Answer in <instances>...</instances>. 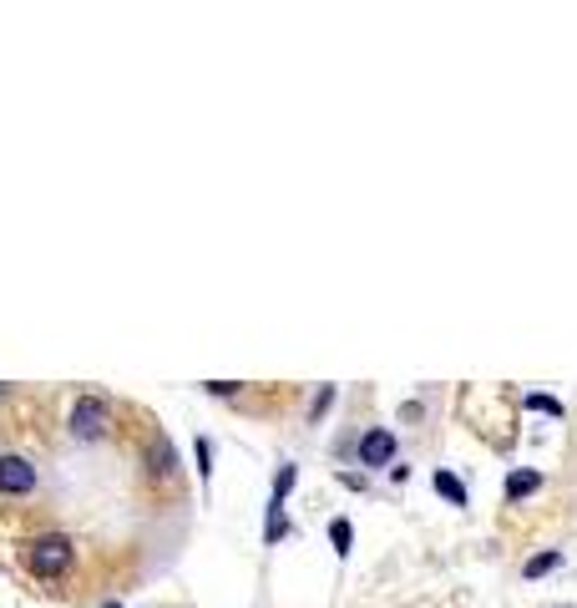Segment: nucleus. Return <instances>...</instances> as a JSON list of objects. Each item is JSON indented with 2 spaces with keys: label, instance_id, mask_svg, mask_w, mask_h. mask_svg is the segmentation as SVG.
<instances>
[{
  "label": "nucleus",
  "instance_id": "1a4fd4ad",
  "mask_svg": "<svg viewBox=\"0 0 577 608\" xmlns=\"http://www.w3.org/2000/svg\"><path fill=\"white\" fill-rule=\"evenodd\" d=\"M289 532H294V527H289L284 507H264V543L274 548V543H284V538H289Z\"/></svg>",
  "mask_w": 577,
  "mask_h": 608
},
{
  "label": "nucleus",
  "instance_id": "dca6fc26",
  "mask_svg": "<svg viewBox=\"0 0 577 608\" xmlns=\"http://www.w3.org/2000/svg\"><path fill=\"white\" fill-rule=\"evenodd\" d=\"M0 401H6V386H0Z\"/></svg>",
  "mask_w": 577,
  "mask_h": 608
},
{
  "label": "nucleus",
  "instance_id": "7ed1b4c3",
  "mask_svg": "<svg viewBox=\"0 0 577 608\" xmlns=\"http://www.w3.org/2000/svg\"><path fill=\"white\" fill-rule=\"evenodd\" d=\"M142 467H147V477H152L157 487L178 477V467H183V462H178V446L168 441V431H152V436H147V456H142Z\"/></svg>",
  "mask_w": 577,
  "mask_h": 608
},
{
  "label": "nucleus",
  "instance_id": "4468645a",
  "mask_svg": "<svg viewBox=\"0 0 577 608\" xmlns=\"http://www.w3.org/2000/svg\"><path fill=\"white\" fill-rule=\"evenodd\" d=\"M527 411H547V416H562V401H552V396L532 391V396H527Z\"/></svg>",
  "mask_w": 577,
  "mask_h": 608
},
{
  "label": "nucleus",
  "instance_id": "0eeeda50",
  "mask_svg": "<svg viewBox=\"0 0 577 608\" xmlns=\"http://www.w3.org/2000/svg\"><path fill=\"white\" fill-rule=\"evenodd\" d=\"M431 487H436V492H441V497H446L451 507H466V502H471V497H466V482H461L456 472H446V467H441V472L431 477Z\"/></svg>",
  "mask_w": 577,
  "mask_h": 608
},
{
  "label": "nucleus",
  "instance_id": "2eb2a0df",
  "mask_svg": "<svg viewBox=\"0 0 577 608\" xmlns=\"http://www.w3.org/2000/svg\"><path fill=\"white\" fill-rule=\"evenodd\" d=\"M203 391H208V396H238L243 380H203Z\"/></svg>",
  "mask_w": 577,
  "mask_h": 608
},
{
  "label": "nucleus",
  "instance_id": "9b49d317",
  "mask_svg": "<svg viewBox=\"0 0 577 608\" xmlns=\"http://www.w3.org/2000/svg\"><path fill=\"white\" fill-rule=\"evenodd\" d=\"M552 568H562V553H557V548H542V553H532V558L522 563V578H542V573H552Z\"/></svg>",
  "mask_w": 577,
  "mask_h": 608
},
{
  "label": "nucleus",
  "instance_id": "423d86ee",
  "mask_svg": "<svg viewBox=\"0 0 577 608\" xmlns=\"http://www.w3.org/2000/svg\"><path fill=\"white\" fill-rule=\"evenodd\" d=\"M542 482H547V477H542L537 467H517V472H507L502 497H507V502H527L532 492H542Z\"/></svg>",
  "mask_w": 577,
  "mask_h": 608
},
{
  "label": "nucleus",
  "instance_id": "f8f14e48",
  "mask_svg": "<svg viewBox=\"0 0 577 608\" xmlns=\"http://www.w3.org/2000/svg\"><path fill=\"white\" fill-rule=\"evenodd\" d=\"M193 456H198V477L208 482V477H213V441L198 436V441H193Z\"/></svg>",
  "mask_w": 577,
  "mask_h": 608
},
{
  "label": "nucleus",
  "instance_id": "ddd939ff",
  "mask_svg": "<svg viewBox=\"0 0 577 608\" xmlns=\"http://www.w3.org/2000/svg\"><path fill=\"white\" fill-rule=\"evenodd\" d=\"M329 401H335V386H319V396H314V406H309V426H319V421H324Z\"/></svg>",
  "mask_w": 577,
  "mask_h": 608
},
{
  "label": "nucleus",
  "instance_id": "20e7f679",
  "mask_svg": "<svg viewBox=\"0 0 577 608\" xmlns=\"http://www.w3.org/2000/svg\"><path fill=\"white\" fill-rule=\"evenodd\" d=\"M355 456H360V467L385 472V467L395 462V431H390V426H365V436H360Z\"/></svg>",
  "mask_w": 577,
  "mask_h": 608
},
{
  "label": "nucleus",
  "instance_id": "f257e3e1",
  "mask_svg": "<svg viewBox=\"0 0 577 608\" xmlns=\"http://www.w3.org/2000/svg\"><path fill=\"white\" fill-rule=\"evenodd\" d=\"M71 563H76V548H71L66 532H41V538L26 543V568H31V578L56 583V578L71 573Z\"/></svg>",
  "mask_w": 577,
  "mask_h": 608
},
{
  "label": "nucleus",
  "instance_id": "39448f33",
  "mask_svg": "<svg viewBox=\"0 0 577 608\" xmlns=\"http://www.w3.org/2000/svg\"><path fill=\"white\" fill-rule=\"evenodd\" d=\"M0 492H6V497L36 492V467H31V456H16V451L0 456Z\"/></svg>",
  "mask_w": 577,
  "mask_h": 608
},
{
  "label": "nucleus",
  "instance_id": "f03ea898",
  "mask_svg": "<svg viewBox=\"0 0 577 608\" xmlns=\"http://www.w3.org/2000/svg\"><path fill=\"white\" fill-rule=\"evenodd\" d=\"M107 426H112V406H107L102 396L87 391V396H76V401H71V416H66L71 441H102Z\"/></svg>",
  "mask_w": 577,
  "mask_h": 608
},
{
  "label": "nucleus",
  "instance_id": "6e6552de",
  "mask_svg": "<svg viewBox=\"0 0 577 608\" xmlns=\"http://www.w3.org/2000/svg\"><path fill=\"white\" fill-rule=\"evenodd\" d=\"M329 543H335L340 558H350V548H355V522L350 517H329Z\"/></svg>",
  "mask_w": 577,
  "mask_h": 608
},
{
  "label": "nucleus",
  "instance_id": "9d476101",
  "mask_svg": "<svg viewBox=\"0 0 577 608\" xmlns=\"http://www.w3.org/2000/svg\"><path fill=\"white\" fill-rule=\"evenodd\" d=\"M294 482H299V467H294V462H284V467L274 472V492H269V507H284V502H289V492H294Z\"/></svg>",
  "mask_w": 577,
  "mask_h": 608
}]
</instances>
